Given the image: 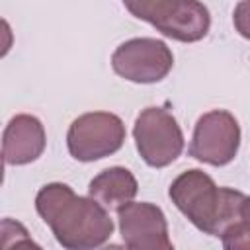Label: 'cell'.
Instances as JSON below:
<instances>
[{"label":"cell","instance_id":"cell-2","mask_svg":"<svg viewBox=\"0 0 250 250\" xmlns=\"http://www.w3.org/2000/svg\"><path fill=\"white\" fill-rule=\"evenodd\" d=\"M176 209L201 232L223 236V232L240 221L246 195L232 188H219L209 174L191 168L182 172L168 189Z\"/></svg>","mask_w":250,"mask_h":250},{"label":"cell","instance_id":"cell-9","mask_svg":"<svg viewBox=\"0 0 250 250\" xmlns=\"http://www.w3.org/2000/svg\"><path fill=\"white\" fill-rule=\"evenodd\" d=\"M47 145L43 123L29 113L14 115L2 135V156L8 166H23L37 160Z\"/></svg>","mask_w":250,"mask_h":250},{"label":"cell","instance_id":"cell-3","mask_svg":"<svg viewBox=\"0 0 250 250\" xmlns=\"http://www.w3.org/2000/svg\"><path fill=\"white\" fill-rule=\"evenodd\" d=\"M123 6L143 21H148L162 35L195 43L209 33L211 16L199 0H121Z\"/></svg>","mask_w":250,"mask_h":250},{"label":"cell","instance_id":"cell-8","mask_svg":"<svg viewBox=\"0 0 250 250\" xmlns=\"http://www.w3.org/2000/svg\"><path fill=\"white\" fill-rule=\"evenodd\" d=\"M121 240L131 250H172L162 209L146 201H129L117 209Z\"/></svg>","mask_w":250,"mask_h":250},{"label":"cell","instance_id":"cell-13","mask_svg":"<svg viewBox=\"0 0 250 250\" xmlns=\"http://www.w3.org/2000/svg\"><path fill=\"white\" fill-rule=\"evenodd\" d=\"M242 217L250 219V195H246V199H244V205H242Z\"/></svg>","mask_w":250,"mask_h":250},{"label":"cell","instance_id":"cell-7","mask_svg":"<svg viewBox=\"0 0 250 250\" xmlns=\"http://www.w3.org/2000/svg\"><path fill=\"white\" fill-rule=\"evenodd\" d=\"M240 146V125L227 109L203 113L191 135L189 156L211 166H225L234 160Z\"/></svg>","mask_w":250,"mask_h":250},{"label":"cell","instance_id":"cell-5","mask_svg":"<svg viewBox=\"0 0 250 250\" xmlns=\"http://www.w3.org/2000/svg\"><path fill=\"white\" fill-rule=\"evenodd\" d=\"M121 117L109 111H90L76 117L66 133V146L74 160L94 162L115 154L125 143Z\"/></svg>","mask_w":250,"mask_h":250},{"label":"cell","instance_id":"cell-11","mask_svg":"<svg viewBox=\"0 0 250 250\" xmlns=\"http://www.w3.org/2000/svg\"><path fill=\"white\" fill-rule=\"evenodd\" d=\"M221 242L227 250H250V219L240 217L223 232Z\"/></svg>","mask_w":250,"mask_h":250},{"label":"cell","instance_id":"cell-4","mask_svg":"<svg viewBox=\"0 0 250 250\" xmlns=\"http://www.w3.org/2000/svg\"><path fill=\"white\" fill-rule=\"evenodd\" d=\"M133 137L141 158L152 168L172 164L184 150V133L176 117L160 105L145 107L137 115Z\"/></svg>","mask_w":250,"mask_h":250},{"label":"cell","instance_id":"cell-6","mask_svg":"<svg viewBox=\"0 0 250 250\" xmlns=\"http://www.w3.org/2000/svg\"><path fill=\"white\" fill-rule=\"evenodd\" d=\"M174 66L170 47L152 37H135L121 43L111 55V68L117 76L135 84H154L168 76Z\"/></svg>","mask_w":250,"mask_h":250},{"label":"cell","instance_id":"cell-10","mask_svg":"<svg viewBox=\"0 0 250 250\" xmlns=\"http://www.w3.org/2000/svg\"><path fill=\"white\" fill-rule=\"evenodd\" d=\"M139 191L137 178L123 166H111L98 176L92 178L88 184V195L100 201L107 211L119 209L121 205L133 201Z\"/></svg>","mask_w":250,"mask_h":250},{"label":"cell","instance_id":"cell-12","mask_svg":"<svg viewBox=\"0 0 250 250\" xmlns=\"http://www.w3.org/2000/svg\"><path fill=\"white\" fill-rule=\"evenodd\" d=\"M234 29L244 37L250 39V0H240L232 14Z\"/></svg>","mask_w":250,"mask_h":250},{"label":"cell","instance_id":"cell-1","mask_svg":"<svg viewBox=\"0 0 250 250\" xmlns=\"http://www.w3.org/2000/svg\"><path fill=\"white\" fill-rule=\"evenodd\" d=\"M35 209L68 250H90L104 246L113 234V221L107 209L94 197L76 195L66 184L53 182L35 195Z\"/></svg>","mask_w":250,"mask_h":250}]
</instances>
